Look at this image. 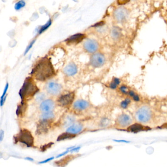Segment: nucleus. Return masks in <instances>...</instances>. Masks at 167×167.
Segmentation results:
<instances>
[{"instance_id": "nucleus-3", "label": "nucleus", "mask_w": 167, "mask_h": 167, "mask_svg": "<svg viewBox=\"0 0 167 167\" xmlns=\"http://www.w3.org/2000/svg\"><path fill=\"white\" fill-rule=\"evenodd\" d=\"M15 143L20 142L25 144L27 147L30 148L34 146V138L31 131L27 129L21 130L14 137Z\"/></svg>"}, {"instance_id": "nucleus-1", "label": "nucleus", "mask_w": 167, "mask_h": 167, "mask_svg": "<svg viewBox=\"0 0 167 167\" xmlns=\"http://www.w3.org/2000/svg\"><path fill=\"white\" fill-rule=\"evenodd\" d=\"M54 67L50 60L47 57L40 60L32 72L35 79L40 81L46 80L54 76Z\"/></svg>"}, {"instance_id": "nucleus-36", "label": "nucleus", "mask_w": 167, "mask_h": 167, "mask_svg": "<svg viewBox=\"0 0 167 167\" xmlns=\"http://www.w3.org/2000/svg\"><path fill=\"white\" fill-rule=\"evenodd\" d=\"M69 152H70V151H69V150H67L66 151H64L63 153H60V154H58V156H57V157L56 158H60V157H62L63 156H65V155H66V154L69 153Z\"/></svg>"}, {"instance_id": "nucleus-40", "label": "nucleus", "mask_w": 167, "mask_h": 167, "mask_svg": "<svg viewBox=\"0 0 167 167\" xmlns=\"http://www.w3.org/2000/svg\"><path fill=\"white\" fill-rule=\"evenodd\" d=\"M25 159H26V160H29V161H34V159L33 158H31V157H26V158H25Z\"/></svg>"}, {"instance_id": "nucleus-32", "label": "nucleus", "mask_w": 167, "mask_h": 167, "mask_svg": "<svg viewBox=\"0 0 167 167\" xmlns=\"http://www.w3.org/2000/svg\"><path fill=\"white\" fill-rule=\"evenodd\" d=\"M74 121V119L72 117L68 116L67 118V120H66V123H65V125L66 126L70 125V124L71 125L72 124Z\"/></svg>"}, {"instance_id": "nucleus-33", "label": "nucleus", "mask_w": 167, "mask_h": 167, "mask_svg": "<svg viewBox=\"0 0 167 167\" xmlns=\"http://www.w3.org/2000/svg\"><path fill=\"white\" fill-rule=\"evenodd\" d=\"M35 40H33L32 42H31V44H29V46L28 47V48H27L26 50V52H25V54H26L27 53V52H29V49H31V48L32 47V46H33V45H34V43L35 42Z\"/></svg>"}, {"instance_id": "nucleus-2", "label": "nucleus", "mask_w": 167, "mask_h": 167, "mask_svg": "<svg viewBox=\"0 0 167 167\" xmlns=\"http://www.w3.org/2000/svg\"><path fill=\"white\" fill-rule=\"evenodd\" d=\"M38 91L39 89L32 79L29 77L27 78L19 91V95L22 99L21 103H24L25 100L32 97Z\"/></svg>"}, {"instance_id": "nucleus-9", "label": "nucleus", "mask_w": 167, "mask_h": 167, "mask_svg": "<svg viewBox=\"0 0 167 167\" xmlns=\"http://www.w3.org/2000/svg\"><path fill=\"white\" fill-rule=\"evenodd\" d=\"M74 98V93H69L61 96L58 100V102L61 106H68L72 103Z\"/></svg>"}, {"instance_id": "nucleus-37", "label": "nucleus", "mask_w": 167, "mask_h": 167, "mask_svg": "<svg viewBox=\"0 0 167 167\" xmlns=\"http://www.w3.org/2000/svg\"><path fill=\"white\" fill-rule=\"evenodd\" d=\"M81 147H75L74 148H73L72 150L70 151V152L71 153H76V152H78V151L80 150Z\"/></svg>"}, {"instance_id": "nucleus-30", "label": "nucleus", "mask_w": 167, "mask_h": 167, "mask_svg": "<svg viewBox=\"0 0 167 167\" xmlns=\"http://www.w3.org/2000/svg\"><path fill=\"white\" fill-rule=\"evenodd\" d=\"M54 145V143L53 142H50L48 144H45L44 145L41 146L40 150L42 152H44V151H46L47 150H48L49 148H51Z\"/></svg>"}, {"instance_id": "nucleus-12", "label": "nucleus", "mask_w": 167, "mask_h": 167, "mask_svg": "<svg viewBox=\"0 0 167 167\" xmlns=\"http://www.w3.org/2000/svg\"><path fill=\"white\" fill-rule=\"evenodd\" d=\"M46 90L50 94L57 95L61 92V86L58 83L50 82L47 85Z\"/></svg>"}, {"instance_id": "nucleus-15", "label": "nucleus", "mask_w": 167, "mask_h": 167, "mask_svg": "<svg viewBox=\"0 0 167 167\" xmlns=\"http://www.w3.org/2000/svg\"><path fill=\"white\" fill-rule=\"evenodd\" d=\"M85 38V35L84 34H77L72 35L66 40V42L68 44H78L82 42Z\"/></svg>"}, {"instance_id": "nucleus-24", "label": "nucleus", "mask_w": 167, "mask_h": 167, "mask_svg": "<svg viewBox=\"0 0 167 167\" xmlns=\"http://www.w3.org/2000/svg\"><path fill=\"white\" fill-rule=\"evenodd\" d=\"M54 115L52 112H46L43 113L41 115V118L42 120H51L54 118Z\"/></svg>"}, {"instance_id": "nucleus-20", "label": "nucleus", "mask_w": 167, "mask_h": 167, "mask_svg": "<svg viewBox=\"0 0 167 167\" xmlns=\"http://www.w3.org/2000/svg\"><path fill=\"white\" fill-rule=\"evenodd\" d=\"M75 137H76V135H74V134H72L67 132H64L59 135V136L57 139V141L59 142V141H64L65 140L72 139L74 138Z\"/></svg>"}, {"instance_id": "nucleus-28", "label": "nucleus", "mask_w": 167, "mask_h": 167, "mask_svg": "<svg viewBox=\"0 0 167 167\" xmlns=\"http://www.w3.org/2000/svg\"><path fill=\"white\" fill-rule=\"evenodd\" d=\"M51 24H52V21L51 20H49L45 25H44L43 26L41 27V28H40V29H39V32H38L39 34H42V32L46 31L51 26Z\"/></svg>"}, {"instance_id": "nucleus-8", "label": "nucleus", "mask_w": 167, "mask_h": 167, "mask_svg": "<svg viewBox=\"0 0 167 167\" xmlns=\"http://www.w3.org/2000/svg\"><path fill=\"white\" fill-rule=\"evenodd\" d=\"M51 120H45L41 119L37 126L36 133L38 135H41L46 133L49 130V128L50 126Z\"/></svg>"}, {"instance_id": "nucleus-34", "label": "nucleus", "mask_w": 167, "mask_h": 167, "mask_svg": "<svg viewBox=\"0 0 167 167\" xmlns=\"http://www.w3.org/2000/svg\"><path fill=\"white\" fill-rule=\"evenodd\" d=\"M54 158V157H50L49 158L47 159L46 160L42 161L39 162V164H45V163H48L51 160H53Z\"/></svg>"}, {"instance_id": "nucleus-11", "label": "nucleus", "mask_w": 167, "mask_h": 167, "mask_svg": "<svg viewBox=\"0 0 167 167\" xmlns=\"http://www.w3.org/2000/svg\"><path fill=\"white\" fill-rule=\"evenodd\" d=\"M149 127L140 124V123H135L130 125L127 128V131L128 132H132L134 133H137L138 132L148 131L150 130Z\"/></svg>"}, {"instance_id": "nucleus-27", "label": "nucleus", "mask_w": 167, "mask_h": 167, "mask_svg": "<svg viewBox=\"0 0 167 167\" xmlns=\"http://www.w3.org/2000/svg\"><path fill=\"white\" fill-rule=\"evenodd\" d=\"M26 5V3L24 1H18L17 3H16L15 4L14 8L16 10H18L22 9V7H24Z\"/></svg>"}, {"instance_id": "nucleus-6", "label": "nucleus", "mask_w": 167, "mask_h": 167, "mask_svg": "<svg viewBox=\"0 0 167 167\" xmlns=\"http://www.w3.org/2000/svg\"><path fill=\"white\" fill-rule=\"evenodd\" d=\"M132 119L130 116L128 114L122 113L117 117V125L121 128H128L132 125Z\"/></svg>"}, {"instance_id": "nucleus-16", "label": "nucleus", "mask_w": 167, "mask_h": 167, "mask_svg": "<svg viewBox=\"0 0 167 167\" xmlns=\"http://www.w3.org/2000/svg\"><path fill=\"white\" fill-rule=\"evenodd\" d=\"M83 129V126L82 124H74L70 125L67 130L66 132H68L69 133L74 134L76 135V134L80 133Z\"/></svg>"}, {"instance_id": "nucleus-17", "label": "nucleus", "mask_w": 167, "mask_h": 167, "mask_svg": "<svg viewBox=\"0 0 167 167\" xmlns=\"http://www.w3.org/2000/svg\"><path fill=\"white\" fill-rule=\"evenodd\" d=\"M77 72V66L74 63H70L64 69V73L68 76H74Z\"/></svg>"}, {"instance_id": "nucleus-21", "label": "nucleus", "mask_w": 167, "mask_h": 167, "mask_svg": "<svg viewBox=\"0 0 167 167\" xmlns=\"http://www.w3.org/2000/svg\"><path fill=\"white\" fill-rule=\"evenodd\" d=\"M121 80L118 77H114L112 80L109 85V87L111 89L115 90L118 88V86L121 83Z\"/></svg>"}, {"instance_id": "nucleus-38", "label": "nucleus", "mask_w": 167, "mask_h": 167, "mask_svg": "<svg viewBox=\"0 0 167 167\" xmlns=\"http://www.w3.org/2000/svg\"><path fill=\"white\" fill-rule=\"evenodd\" d=\"M4 131L1 129L0 131V142H1L3 141V139L4 138Z\"/></svg>"}, {"instance_id": "nucleus-26", "label": "nucleus", "mask_w": 167, "mask_h": 167, "mask_svg": "<svg viewBox=\"0 0 167 167\" xmlns=\"http://www.w3.org/2000/svg\"><path fill=\"white\" fill-rule=\"evenodd\" d=\"M8 88H9V84L6 83L4 92H3V95L1 96V106H3L4 103V101H5V100H6V97L5 95H6Z\"/></svg>"}, {"instance_id": "nucleus-23", "label": "nucleus", "mask_w": 167, "mask_h": 167, "mask_svg": "<svg viewBox=\"0 0 167 167\" xmlns=\"http://www.w3.org/2000/svg\"><path fill=\"white\" fill-rule=\"evenodd\" d=\"M131 102V100L130 98L126 97L121 102L120 107L123 109H127L129 106V105H130Z\"/></svg>"}, {"instance_id": "nucleus-5", "label": "nucleus", "mask_w": 167, "mask_h": 167, "mask_svg": "<svg viewBox=\"0 0 167 167\" xmlns=\"http://www.w3.org/2000/svg\"><path fill=\"white\" fill-rule=\"evenodd\" d=\"M129 12L125 7L117 8L113 12L114 18L117 22L123 23L125 22L129 17Z\"/></svg>"}, {"instance_id": "nucleus-7", "label": "nucleus", "mask_w": 167, "mask_h": 167, "mask_svg": "<svg viewBox=\"0 0 167 167\" xmlns=\"http://www.w3.org/2000/svg\"><path fill=\"white\" fill-rule=\"evenodd\" d=\"M105 58L101 54H96L93 55L90 59V63L93 67L100 68L105 64Z\"/></svg>"}, {"instance_id": "nucleus-29", "label": "nucleus", "mask_w": 167, "mask_h": 167, "mask_svg": "<svg viewBox=\"0 0 167 167\" xmlns=\"http://www.w3.org/2000/svg\"><path fill=\"white\" fill-rule=\"evenodd\" d=\"M24 103H21V105H18L17 107V109L16 110V114L18 116H20V115H22L23 113L24 108Z\"/></svg>"}, {"instance_id": "nucleus-35", "label": "nucleus", "mask_w": 167, "mask_h": 167, "mask_svg": "<svg viewBox=\"0 0 167 167\" xmlns=\"http://www.w3.org/2000/svg\"><path fill=\"white\" fill-rule=\"evenodd\" d=\"M113 141L115 142L124 143H129L130 142V141H127L125 140H113Z\"/></svg>"}, {"instance_id": "nucleus-13", "label": "nucleus", "mask_w": 167, "mask_h": 167, "mask_svg": "<svg viewBox=\"0 0 167 167\" xmlns=\"http://www.w3.org/2000/svg\"><path fill=\"white\" fill-rule=\"evenodd\" d=\"M54 102L51 100H44L41 103L40 109L43 113L52 112L54 108Z\"/></svg>"}, {"instance_id": "nucleus-4", "label": "nucleus", "mask_w": 167, "mask_h": 167, "mask_svg": "<svg viewBox=\"0 0 167 167\" xmlns=\"http://www.w3.org/2000/svg\"><path fill=\"white\" fill-rule=\"evenodd\" d=\"M135 118L140 124L150 122L153 117V112L150 107L143 105L140 107L135 112Z\"/></svg>"}, {"instance_id": "nucleus-18", "label": "nucleus", "mask_w": 167, "mask_h": 167, "mask_svg": "<svg viewBox=\"0 0 167 167\" xmlns=\"http://www.w3.org/2000/svg\"><path fill=\"white\" fill-rule=\"evenodd\" d=\"M111 37L115 40H118L121 38L122 35V31L121 28L118 26H114L111 31Z\"/></svg>"}, {"instance_id": "nucleus-19", "label": "nucleus", "mask_w": 167, "mask_h": 167, "mask_svg": "<svg viewBox=\"0 0 167 167\" xmlns=\"http://www.w3.org/2000/svg\"><path fill=\"white\" fill-rule=\"evenodd\" d=\"M89 103L86 100H80L76 101L74 104V108L75 109L83 110L88 107Z\"/></svg>"}, {"instance_id": "nucleus-25", "label": "nucleus", "mask_w": 167, "mask_h": 167, "mask_svg": "<svg viewBox=\"0 0 167 167\" xmlns=\"http://www.w3.org/2000/svg\"><path fill=\"white\" fill-rule=\"evenodd\" d=\"M129 88L128 86L125 85V84L122 85L119 87V91L123 95H128V93L129 92Z\"/></svg>"}, {"instance_id": "nucleus-14", "label": "nucleus", "mask_w": 167, "mask_h": 167, "mask_svg": "<svg viewBox=\"0 0 167 167\" xmlns=\"http://www.w3.org/2000/svg\"><path fill=\"white\" fill-rule=\"evenodd\" d=\"M80 156L78 155H68L65 157L61 158L60 160L55 161V164L58 167H65L70 162L72 161L74 159L77 158Z\"/></svg>"}, {"instance_id": "nucleus-10", "label": "nucleus", "mask_w": 167, "mask_h": 167, "mask_svg": "<svg viewBox=\"0 0 167 167\" xmlns=\"http://www.w3.org/2000/svg\"><path fill=\"white\" fill-rule=\"evenodd\" d=\"M84 48L88 52L94 53L98 49L99 44L95 40L88 39L84 42Z\"/></svg>"}, {"instance_id": "nucleus-31", "label": "nucleus", "mask_w": 167, "mask_h": 167, "mask_svg": "<svg viewBox=\"0 0 167 167\" xmlns=\"http://www.w3.org/2000/svg\"><path fill=\"white\" fill-rule=\"evenodd\" d=\"M110 123L109 120L106 118H105L103 119L102 120V121L100 122V125L102 127H105V126H108Z\"/></svg>"}, {"instance_id": "nucleus-22", "label": "nucleus", "mask_w": 167, "mask_h": 167, "mask_svg": "<svg viewBox=\"0 0 167 167\" xmlns=\"http://www.w3.org/2000/svg\"><path fill=\"white\" fill-rule=\"evenodd\" d=\"M128 96H129V97L131 98L134 102H139L140 101V97L139 96L136 92L134 91L133 90L130 89L128 93Z\"/></svg>"}, {"instance_id": "nucleus-39", "label": "nucleus", "mask_w": 167, "mask_h": 167, "mask_svg": "<svg viewBox=\"0 0 167 167\" xmlns=\"http://www.w3.org/2000/svg\"><path fill=\"white\" fill-rule=\"evenodd\" d=\"M104 24H104V22H99L98 23L96 24V25H94L93 27L102 26H103Z\"/></svg>"}]
</instances>
